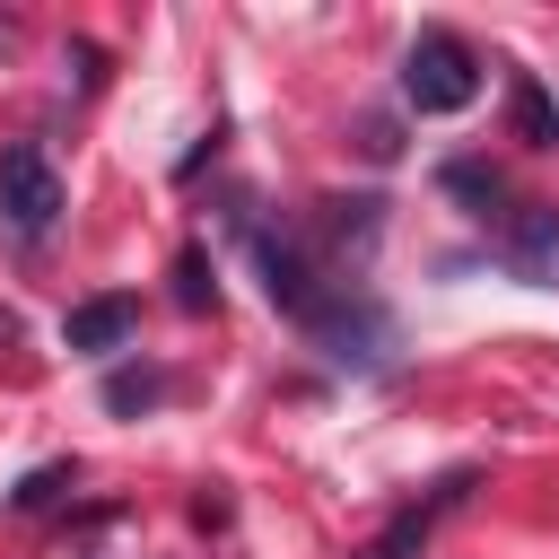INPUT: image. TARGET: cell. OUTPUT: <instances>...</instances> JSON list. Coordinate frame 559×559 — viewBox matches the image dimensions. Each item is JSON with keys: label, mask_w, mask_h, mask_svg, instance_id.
<instances>
[{"label": "cell", "mask_w": 559, "mask_h": 559, "mask_svg": "<svg viewBox=\"0 0 559 559\" xmlns=\"http://www.w3.org/2000/svg\"><path fill=\"white\" fill-rule=\"evenodd\" d=\"M480 79H489V61H480L472 35H454V26H428V35L402 52V105H411V114H463V105L480 96Z\"/></svg>", "instance_id": "1"}, {"label": "cell", "mask_w": 559, "mask_h": 559, "mask_svg": "<svg viewBox=\"0 0 559 559\" xmlns=\"http://www.w3.org/2000/svg\"><path fill=\"white\" fill-rule=\"evenodd\" d=\"M253 271H262V297H271L288 323H306V332H314V323H323V306L349 288V280H323V271H314V253H306L288 227H253Z\"/></svg>", "instance_id": "2"}, {"label": "cell", "mask_w": 559, "mask_h": 559, "mask_svg": "<svg viewBox=\"0 0 559 559\" xmlns=\"http://www.w3.org/2000/svg\"><path fill=\"white\" fill-rule=\"evenodd\" d=\"M52 218H61V175H52V157H44L35 140L0 148V227H9L17 245H44Z\"/></svg>", "instance_id": "3"}, {"label": "cell", "mask_w": 559, "mask_h": 559, "mask_svg": "<svg viewBox=\"0 0 559 559\" xmlns=\"http://www.w3.org/2000/svg\"><path fill=\"white\" fill-rule=\"evenodd\" d=\"M489 245H498V262H507L515 280L559 288V210H550V201H507V218L489 227Z\"/></svg>", "instance_id": "4"}, {"label": "cell", "mask_w": 559, "mask_h": 559, "mask_svg": "<svg viewBox=\"0 0 559 559\" xmlns=\"http://www.w3.org/2000/svg\"><path fill=\"white\" fill-rule=\"evenodd\" d=\"M314 349H323L332 367H384V349H393V323H384V306H376V297L341 288V297L323 306V323H314Z\"/></svg>", "instance_id": "5"}, {"label": "cell", "mask_w": 559, "mask_h": 559, "mask_svg": "<svg viewBox=\"0 0 559 559\" xmlns=\"http://www.w3.org/2000/svg\"><path fill=\"white\" fill-rule=\"evenodd\" d=\"M463 498H472V472H445V480H437L428 498L393 507V515H384V533H376V542H367L358 559H419V550H428V533H437V524H445V515H454Z\"/></svg>", "instance_id": "6"}, {"label": "cell", "mask_w": 559, "mask_h": 559, "mask_svg": "<svg viewBox=\"0 0 559 559\" xmlns=\"http://www.w3.org/2000/svg\"><path fill=\"white\" fill-rule=\"evenodd\" d=\"M131 332H140V297H79V306L61 314V341H70L79 358H114Z\"/></svg>", "instance_id": "7"}, {"label": "cell", "mask_w": 559, "mask_h": 559, "mask_svg": "<svg viewBox=\"0 0 559 559\" xmlns=\"http://www.w3.org/2000/svg\"><path fill=\"white\" fill-rule=\"evenodd\" d=\"M507 114H515V140H533V148H559V96H550L533 70H515V79H507Z\"/></svg>", "instance_id": "8"}, {"label": "cell", "mask_w": 559, "mask_h": 559, "mask_svg": "<svg viewBox=\"0 0 559 559\" xmlns=\"http://www.w3.org/2000/svg\"><path fill=\"white\" fill-rule=\"evenodd\" d=\"M157 393H166V376H157V367H114V376H105V411H114V419L148 411Z\"/></svg>", "instance_id": "9"}, {"label": "cell", "mask_w": 559, "mask_h": 559, "mask_svg": "<svg viewBox=\"0 0 559 559\" xmlns=\"http://www.w3.org/2000/svg\"><path fill=\"white\" fill-rule=\"evenodd\" d=\"M70 489H79V472H70V463H44V472H26V480H17V515H44V507H61Z\"/></svg>", "instance_id": "10"}, {"label": "cell", "mask_w": 559, "mask_h": 559, "mask_svg": "<svg viewBox=\"0 0 559 559\" xmlns=\"http://www.w3.org/2000/svg\"><path fill=\"white\" fill-rule=\"evenodd\" d=\"M175 297H183L192 314H201V306L218 297V288H210V262H201V253H175Z\"/></svg>", "instance_id": "11"}]
</instances>
